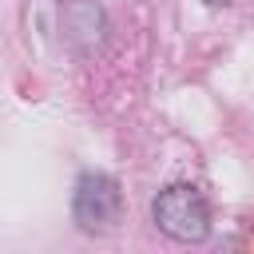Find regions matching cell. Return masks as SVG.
I'll list each match as a JSON object with an SVG mask.
<instances>
[{
	"mask_svg": "<svg viewBox=\"0 0 254 254\" xmlns=\"http://www.w3.org/2000/svg\"><path fill=\"white\" fill-rule=\"evenodd\" d=\"M151 218L155 226L175 238V242H202L210 234V206L206 194L190 183H171L155 194L151 202Z\"/></svg>",
	"mask_w": 254,
	"mask_h": 254,
	"instance_id": "cell-1",
	"label": "cell"
},
{
	"mask_svg": "<svg viewBox=\"0 0 254 254\" xmlns=\"http://www.w3.org/2000/svg\"><path fill=\"white\" fill-rule=\"evenodd\" d=\"M119 210H123V190L111 175L103 171H87L75 179V194H71V214L83 230L91 234H103L119 222Z\"/></svg>",
	"mask_w": 254,
	"mask_h": 254,
	"instance_id": "cell-2",
	"label": "cell"
},
{
	"mask_svg": "<svg viewBox=\"0 0 254 254\" xmlns=\"http://www.w3.org/2000/svg\"><path fill=\"white\" fill-rule=\"evenodd\" d=\"M202 4H210V8H226V4H234V0H202Z\"/></svg>",
	"mask_w": 254,
	"mask_h": 254,
	"instance_id": "cell-3",
	"label": "cell"
}]
</instances>
